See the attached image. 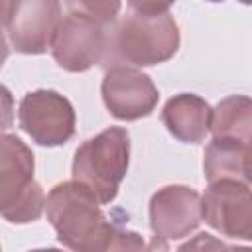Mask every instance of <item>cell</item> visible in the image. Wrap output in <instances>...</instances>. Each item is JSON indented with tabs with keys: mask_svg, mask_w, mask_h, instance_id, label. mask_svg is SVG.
<instances>
[{
	"mask_svg": "<svg viewBox=\"0 0 252 252\" xmlns=\"http://www.w3.org/2000/svg\"><path fill=\"white\" fill-rule=\"evenodd\" d=\"M43 211L65 248L77 252L144 248L140 234L110 222L94 193L75 179L57 183L47 193Z\"/></svg>",
	"mask_w": 252,
	"mask_h": 252,
	"instance_id": "cell-1",
	"label": "cell"
},
{
	"mask_svg": "<svg viewBox=\"0 0 252 252\" xmlns=\"http://www.w3.org/2000/svg\"><path fill=\"white\" fill-rule=\"evenodd\" d=\"M179 49V26L169 12L126 14L106 30V47L100 65L152 67L169 61Z\"/></svg>",
	"mask_w": 252,
	"mask_h": 252,
	"instance_id": "cell-2",
	"label": "cell"
},
{
	"mask_svg": "<svg viewBox=\"0 0 252 252\" xmlns=\"http://www.w3.org/2000/svg\"><path fill=\"white\" fill-rule=\"evenodd\" d=\"M130 165V134L126 128L110 126L85 140L73 158V179L94 193L100 205L116 199Z\"/></svg>",
	"mask_w": 252,
	"mask_h": 252,
	"instance_id": "cell-3",
	"label": "cell"
},
{
	"mask_svg": "<svg viewBox=\"0 0 252 252\" xmlns=\"http://www.w3.org/2000/svg\"><path fill=\"white\" fill-rule=\"evenodd\" d=\"M33 152L14 134H0V217L12 224H28L41 217L43 187L33 177Z\"/></svg>",
	"mask_w": 252,
	"mask_h": 252,
	"instance_id": "cell-4",
	"label": "cell"
},
{
	"mask_svg": "<svg viewBox=\"0 0 252 252\" xmlns=\"http://www.w3.org/2000/svg\"><path fill=\"white\" fill-rule=\"evenodd\" d=\"M18 124L35 144L55 148L75 136L77 116L67 96L51 89H37L20 100Z\"/></svg>",
	"mask_w": 252,
	"mask_h": 252,
	"instance_id": "cell-5",
	"label": "cell"
},
{
	"mask_svg": "<svg viewBox=\"0 0 252 252\" xmlns=\"http://www.w3.org/2000/svg\"><path fill=\"white\" fill-rule=\"evenodd\" d=\"M152 248H167L171 240H181L203 222L201 195L187 185H165L150 199Z\"/></svg>",
	"mask_w": 252,
	"mask_h": 252,
	"instance_id": "cell-6",
	"label": "cell"
},
{
	"mask_svg": "<svg viewBox=\"0 0 252 252\" xmlns=\"http://www.w3.org/2000/svg\"><path fill=\"white\" fill-rule=\"evenodd\" d=\"M203 220L226 238H252L250 183L236 179L211 181L201 197Z\"/></svg>",
	"mask_w": 252,
	"mask_h": 252,
	"instance_id": "cell-7",
	"label": "cell"
},
{
	"mask_svg": "<svg viewBox=\"0 0 252 252\" xmlns=\"http://www.w3.org/2000/svg\"><path fill=\"white\" fill-rule=\"evenodd\" d=\"M104 47L106 28L77 14H67L61 18L49 43L55 63L69 73H83L94 65H100Z\"/></svg>",
	"mask_w": 252,
	"mask_h": 252,
	"instance_id": "cell-8",
	"label": "cell"
},
{
	"mask_svg": "<svg viewBox=\"0 0 252 252\" xmlns=\"http://www.w3.org/2000/svg\"><path fill=\"white\" fill-rule=\"evenodd\" d=\"M100 94L106 110L116 120L126 122L150 116L159 100V91L154 81L130 65H112L104 69Z\"/></svg>",
	"mask_w": 252,
	"mask_h": 252,
	"instance_id": "cell-9",
	"label": "cell"
},
{
	"mask_svg": "<svg viewBox=\"0 0 252 252\" xmlns=\"http://www.w3.org/2000/svg\"><path fill=\"white\" fill-rule=\"evenodd\" d=\"M59 22L61 0H16L6 22L10 45L26 55L45 53Z\"/></svg>",
	"mask_w": 252,
	"mask_h": 252,
	"instance_id": "cell-10",
	"label": "cell"
},
{
	"mask_svg": "<svg viewBox=\"0 0 252 252\" xmlns=\"http://www.w3.org/2000/svg\"><path fill=\"white\" fill-rule=\"evenodd\" d=\"M161 122L175 140L183 144H201L209 132L211 106L195 93H179L165 102Z\"/></svg>",
	"mask_w": 252,
	"mask_h": 252,
	"instance_id": "cell-11",
	"label": "cell"
},
{
	"mask_svg": "<svg viewBox=\"0 0 252 252\" xmlns=\"http://www.w3.org/2000/svg\"><path fill=\"white\" fill-rule=\"evenodd\" d=\"M250 144L232 138H213L203 154V171L207 181L236 179L250 183Z\"/></svg>",
	"mask_w": 252,
	"mask_h": 252,
	"instance_id": "cell-12",
	"label": "cell"
},
{
	"mask_svg": "<svg viewBox=\"0 0 252 252\" xmlns=\"http://www.w3.org/2000/svg\"><path fill=\"white\" fill-rule=\"evenodd\" d=\"M252 102L246 94H230L211 108L209 130L213 138H232L250 144Z\"/></svg>",
	"mask_w": 252,
	"mask_h": 252,
	"instance_id": "cell-13",
	"label": "cell"
},
{
	"mask_svg": "<svg viewBox=\"0 0 252 252\" xmlns=\"http://www.w3.org/2000/svg\"><path fill=\"white\" fill-rule=\"evenodd\" d=\"M69 14L89 18L100 26H110L120 12L122 0H65Z\"/></svg>",
	"mask_w": 252,
	"mask_h": 252,
	"instance_id": "cell-14",
	"label": "cell"
},
{
	"mask_svg": "<svg viewBox=\"0 0 252 252\" xmlns=\"http://www.w3.org/2000/svg\"><path fill=\"white\" fill-rule=\"evenodd\" d=\"M130 8L138 14H148V16H156V14H163L167 12L175 0H128Z\"/></svg>",
	"mask_w": 252,
	"mask_h": 252,
	"instance_id": "cell-15",
	"label": "cell"
},
{
	"mask_svg": "<svg viewBox=\"0 0 252 252\" xmlns=\"http://www.w3.org/2000/svg\"><path fill=\"white\" fill-rule=\"evenodd\" d=\"M14 124V96L8 87L0 85V132Z\"/></svg>",
	"mask_w": 252,
	"mask_h": 252,
	"instance_id": "cell-16",
	"label": "cell"
},
{
	"mask_svg": "<svg viewBox=\"0 0 252 252\" xmlns=\"http://www.w3.org/2000/svg\"><path fill=\"white\" fill-rule=\"evenodd\" d=\"M16 0H0V28L8 22L10 14H12V8H14Z\"/></svg>",
	"mask_w": 252,
	"mask_h": 252,
	"instance_id": "cell-17",
	"label": "cell"
},
{
	"mask_svg": "<svg viewBox=\"0 0 252 252\" xmlns=\"http://www.w3.org/2000/svg\"><path fill=\"white\" fill-rule=\"evenodd\" d=\"M8 55H10V47H8V39H6V35H4V32L0 30V69L4 67V63H6V59H8Z\"/></svg>",
	"mask_w": 252,
	"mask_h": 252,
	"instance_id": "cell-18",
	"label": "cell"
},
{
	"mask_svg": "<svg viewBox=\"0 0 252 252\" xmlns=\"http://www.w3.org/2000/svg\"><path fill=\"white\" fill-rule=\"evenodd\" d=\"M205 2H215V4H219V2H224V0H205ZM238 2H242V4H250V0H238Z\"/></svg>",
	"mask_w": 252,
	"mask_h": 252,
	"instance_id": "cell-19",
	"label": "cell"
}]
</instances>
